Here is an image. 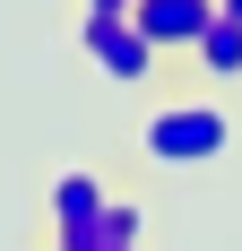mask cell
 <instances>
[{
	"instance_id": "1",
	"label": "cell",
	"mask_w": 242,
	"mask_h": 251,
	"mask_svg": "<svg viewBox=\"0 0 242 251\" xmlns=\"http://www.w3.org/2000/svg\"><path fill=\"white\" fill-rule=\"evenodd\" d=\"M139 148L156 156V165H217L225 148H234V113H225L217 96H173L147 113Z\"/></svg>"
},
{
	"instance_id": "2",
	"label": "cell",
	"mask_w": 242,
	"mask_h": 251,
	"mask_svg": "<svg viewBox=\"0 0 242 251\" xmlns=\"http://www.w3.org/2000/svg\"><path fill=\"white\" fill-rule=\"evenodd\" d=\"M104 208H113V182L87 174V165H70V174L52 182V200H44V217H52V251L96 243V234H104Z\"/></svg>"
},
{
	"instance_id": "3",
	"label": "cell",
	"mask_w": 242,
	"mask_h": 251,
	"mask_svg": "<svg viewBox=\"0 0 242 251\" xmlns=\"http://www.w3.org/2000/svg\"><path fill=\"white\" fill-rule=\"evenodd\" d=\"M87 61H96L113 87H147V78H156V44H147L130 18H87Z\"/></svg>"
},
{
	"instance_id": "4",
	"label": "cell",
	"mask_w": 242,
	"mask_h": 251,
	"mask_svg": "<svg viewBox=\"0 0 242 251\" xmlns=\"http://www.w3.org/2000/svg\"><path fill=\"white\" fill-rule=\"evenodd\" d=\"M130 26H139L156 52H173V44L191 52L199 35L217 26V0H139V9H130Z\"/></svg>"
},
{
	"instance_id": "5",
	"label": "cell",
	"mask_w": 242,
	"mask_h": 251,
	"mask_svg": "<svg viewBox=\"0 0 242 251\" xmlns=\"http://www.w3.org/2000/svg\"><path fill=\"white\" fill-rule=\"evenodd\" d=\"M191 61H199L208 78H242V26H234V18H217V26L191 44Z\"/></svg>"
},
{
	"instance_id": "6",
	"label": "cell",
	"mask_w": 242,
	"mask_h": 251,
	"mask_svg": "<svg viewBox=\"0 0 242 251\" xmlns=\"http://www.w3.org/2000/svg\"><path fill=\"white\" fill-rule=\"evenodd\" d=\"M139 226H147L139 200H113V208H104V234H113V243H139Z\"/></svg>"
},
{
	"instance_id": "7",
	"label": "cell",
	"mask_w": 242,
	"mask_h": 251,
	"mask_svg": "<svg viewBox=\"0 0 242 251\" xmlns=\"http://www.w3.org/2000/svg\"><path fill=\"white\" fill-rule=\"evenodd\" d=\"M139 0H87V18H130Z\"/></svg>"
},
{
	"instance_id": "8",
	"label": "cell",
	"mask_w": 242,
	"mask_h": 251,
	"mask_svg": "<svg viewBox=\"0 0 242 251\" xmlns=\"http://www.w3.org/2000/svg\"><path fill=\"white\" fill-rule=\"evenodd\" d=\"M78 251H139V243H113V234H96V243H78Z\"/></svg>"
},
{
	"instance_id": "9",
	"label": "cell",
	"mask_w": 242,
	"mask_h": 251,
	"mask_svg": "<svg viewBox=\"0 0 242 251\" xmlns=\"http://www.w3.org/2000/svg\"><path fill=\"white\" fill-rule=\"evenodd\" d=\"M217 18H234V26H242V0H217Z\"/></svg>"
}]
</instances>
